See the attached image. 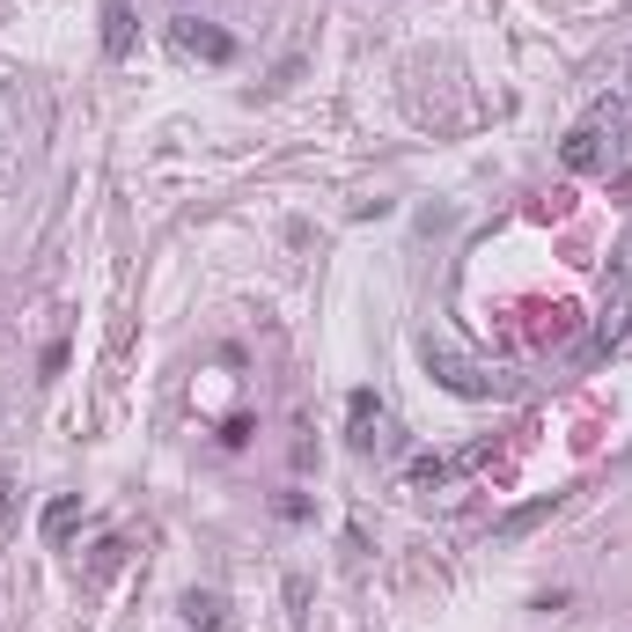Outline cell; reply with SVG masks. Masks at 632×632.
Listing matches in <instances>:
<instances>
[{
  "mask_svg": "<svg viewBox=\"0 0 632 632\" xmlns=\"http://www.w3.org/2000/svg\"><path fill=\"white\" fill-rule=\"evenodd\" d=\"M470 464H486V449H464V456H419V464H412L405 478H412L419 493H434V486H449L456 470H470Z\"/></svg>",
  "mask_w": 632,
  "mask_h": 632,
  "instance_id": "cell-4",
  "label": "cell"
},
{
  "mask_svg": "<svg viewBox=\"0 0 632 632\" xmlns=\"http://www.w3.org/2000/svg\"><path fill=\"white\" fill-rule=\"evenodd\" d=\"M559 163H567L573 177H581V169H595V163H603V125H573L567 141H559Z\"/></svg>",
  "mask_w": 632,
  "mask_h": 632,
  "instance_id": "cell-7",
  "label": "cell"
},
{
  "mask_svg": "<svg viewBox=\"0 0 632 632\" xmlns=\"http://www.w3.org/2000/svg\"><path fill=\"white\" fill-rule=\"evenodd\" d=\"M103 52H111V60L133 52V8H125V0H103Z\"/></svg>",
  "mask_w": 632,
  "mask_h": 632,
  "instance_id": "cell-8",
  "label": "cell"
},
{
  "mask_svg": "<svg viewBox=\"0 0 632 632\" xmlns=\"http://www.w3.org/2000/svg\"><path fill=\"white\" fill-rule=\"evenodd\" d=\"M169 38H177V52H191V60H236V38L228 30H214V22H199V15H177L169 22Z\"/></svg>",
  "mask_w": 632,
  "mask_h": 632,
  "instance_id": "cell-2",
  "label": "cell"
},
{
  "mask_svg": "<svg viewBox=\"0 0 632 632\" xmlns=\"http://www.w3.org/2000/svg\"><path fill=\"white\" fill-rule=\"evenodd\" d=\"M551 508H559V493H551V500H530V508H515V515H500V537H522V530H537V522H545Z\"/></svg>",
  "mask_w": 632,
  "mask_h": 632,
  "instance_id": "cell-10",
  "label": "cell"
},
{
  "mask_svg": "<svg viewBox=\"0 0 632 632\" xmlns=\"http://www.w3.org/2000/svg\"><path fill=\"white\" fill-rule=\"evenodd\" d=\"M419 361H427V375H434L442 390H449V397H493V390H500V383L486 375V367L464 361L456 346H434V339H427V346H419Z\"/></svg>",
  "mask_w": 632,
  "mask_h": 632,
  "instance_id": "cell-1",
  "label": "cell"
},
{
  "mask_svg": "<svg viewBox=\"0 0 632 632\" xmlns=\"http://www.w3.org/2000/svg\"><path fill=\"white\" fill-rule=\"evenodd\" d=\"M8 522H15V478L0 470V530H8Z\"/></svg>",
  "mask_w": 632,
  "mask_h": 632,
  "instance_id": "cell-12",
  "label": "cell"
},
{
  "mask_svg": "<svg viewBox=\"0 0 632 632\" xmlns=\"http://www.w3.org/2000/svg\"><path fill=\"white\" fill-rule=\"evenodd\" d=\"M177 611L191 632H228V595H214V589H184Z\"/></svg>",
  "mask_w": 632,
  "mask_h": 632,
  "instance_id": "cell-5",
  "label": "cell"
},
{
  "mask_svg": "<svg viewBox=\"0 0 632 632\" xmlns=\"http://www.w3.org/2000/svg\"><path fill=\"white\" fill-rule=\"evenodd\" d=\"M118 567H125V545H118V537H103V545H96V559H89V581H111Z\"/></svg>",
  "mask_w": 632,
  "mask_h": 632,
  "instance_id": "cell-11",
  "label": "cell"
},
{
  "mask_svg": "<svg viewBox=\"0 0 632 632\" xmlns=\"http://www.w3.org/2000/svg\"><path fill=\"white\" fill-rule=\"evenodd\" d=\"M573 331H581V309L573 302H537L530 324H522V339H530V346H567Z\"/></svg>",
  "mask_w": 632,
  "mask_h": 632,
  "instance_id": "cell-3",
  "label": "cell"
},
{
  "mask_svg": "<svg viewBox=\"0 0 632 632\" xmlns=\"http://www.w3.org/2000/svg\"><path fill=\"white\" fill-rule=\"evenodd\" d=\"M346 442H353V449H375V427H383V397H375V390H353V397H346Z\"/></svg>",
  "mask_w": 632,
  "mask_h": 632,
  "instance_id": "cell-6",
  "label": "cell"
},
{
  "mask_svg": "<svg viewBox=\"0 0 632 632\" xmlns=\"http://www.w3.org/2000/svg\"><path fill=\"white\" fill-rule=\"evenodd\" d=\"M74 522H82V493H60V500H52V508H44V545H66V530H74Z\"/></svg>",
  "mask_w": 632,
  "mask_h": 632,
  "instance_id": "cell-9",
  "label": "cell"
}]
</instances>
